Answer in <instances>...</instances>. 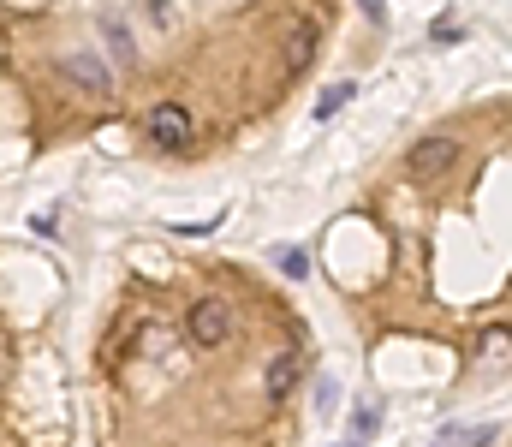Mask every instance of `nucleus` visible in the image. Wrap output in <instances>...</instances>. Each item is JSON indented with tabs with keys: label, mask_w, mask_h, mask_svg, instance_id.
Listing matches in <instances>:
<instances>
[{
	"label": "nucleus",
	"mask_w": 512,
	"mask_h": 447,
	"mask_svg": "<svg viewBox=\"0 0 512 447\" xmlns=\"http://www.w3.org/2000/svg\"><path fill=\"white\" fill-rule=\"evenodd\" d=\"M483 442H495V430H477V424H459V430L435 436V447H483Z\"/></svg>",
	"instance_id": "obj_8"
},
{
	"label": "nucleus",
	"mask_w": 512,
	"mask_h": 447,
	"mask_svg": "<svg viewBox=\"0 0 512 447\" xmlns=\"http://www.w3.org/2000/svg\"><path fill=\"white\" fill-rule=\"evenodd\" d=\"M167 334H173V328H167L161 316H155V322H143V352H167Z\"/></svg>",
	"instance_id": "obj_11"
},
{
	"label": "nucleus",
	"mask_w": 512,
	"mask_h": 447,
	"mask_svg": "<svg viewBox=\"0 0 512 447\" xmlns=\"http://www.w3.org/2000/svg\"><path fill=\"white\" fill-rule=\"evenodd\" d=\"M358 6H364V18H370V24H382V18H387V0H358Z\"/></svg>",
	"instance_id": "obj_13"
},
{
	"label": "nucleus",
	"mask_w": 512,
	"mask_h": 447,
	"mask_svg": "<svg viewBox=\"0 0 512 447\" xmlns=\"http://www.w3.org/2000/svg\"><path fill=\"white\" fill-rule=\"evenodd\" d=\"M298 388V352H274L268 358V400H286Z\"/></svg>",
	"instance_id": "obj_6"
},
{
	"label": "nucleus",
	"mask_w": 512,
	"mask_h": 447,
	"mask_svg": "<svg viewBox=\"0 0 512 447\" xmlns=\"http://www.w3.org/2000/svg\"><path fill=\"white\" fill-rule=\"evenodd\" d=\"M453 161H459V138H453V132H435V138L411 144L405 173H411V179H441V173H453Z\"/></svg>",
	"instance_id": "obj_3"
},
{
	"label": "nucleus",
	"mask_w": 512,
	"mask_h": 447,
	"mask_svg": "<svg viewBox=\"0 0 512 447\" xmlns=\"http://www.w3.org/2000/svg\"><path fill=\"white\" fill-rule=\"evenodd\" d=\"M274 263H280V275H292V281H304V275H310V257H304V251H280Z\"/></svg>",
	"instance_id": "obj_10"
},
{
	"label": "nucleus",
	"mask_w": 512,
	"mask_h": 447,
	"mask_svg": "<svg viewBox=\"0 0 512 447\" xmlns=\"http://www.w3.org/2000/svg\"><path fill=\"white\" fill-rule=\"evenodd\" d=\"M352 96H358V90H352V84H328V90H322V96H316V120H334V114H340V108H346V102H352Z\"/></svg>",
	"instance_id": "obj_9"
},
{
	"label": "nucleus",
	"mask_w": 512,
	"mask_h": 447,
	"mask_svg": "<svg viewBox=\"0 0 512 447\" xmlns=\"http://www.w3.org/2000/svg\"><path fill=\"white\" fill-rule=\"evenodd\" d=\"M149 144L185 149V144H191V114H185L179 102H161V108H149Z\"/></svg>",
	"instance_id": "obj_5"
},
{
	"label": "nucleus",
	"mask_w": 512,
	"mask_h": 447,
	"mask_svg": "<svg viewBox=\"0 0 512 447\" xmlns=\"http://www.w3.org/2000/svg\"><path fill=\"white\" fill-rule=\"evenodd\" d=\"M0 376H6V340H0Z\"/></svg>",
	"instance_id": "obj_14"
},
{
	"label": "nucleus",
	"mask_w": 512,
	"mask_h": 447,
	"mask_svg": "<svg viewBox=\"0 0 512 447\" xmlns=\"http://www.w3.org/2000/svg\"><path fill=\"white\" fill-rule=\"evenodd\" d=\"M352 424H358V436H376V424H382V406H376V400H364Z\"/></svg>",
	"instance_id": "obj_12"
},
{
	"label": "nucleus",
	"mask_w": 512,
	"mask_h": 447,
	"mask_svg": "<svg viewBox=\"0 0 512 447\" xmlns=\"http://www.w3.org/2000/svg\"><path fill=\"white\" fill-rule=\"evenodd\" d=\"M102 36H108V48H114L120 66H137V42H131V30L120 24V18H102Z\"/></svg>",
	"instance_id": "obj_7"
},
{
	"label": "nucleus",
	"mask_w": 512,
	"mask_h": 447,
	"mask_svg": "<svg viewBox=\"0 0 512 447\" xmlns=\"http://www.w3.org/2000/svg\"><path fill=\"white\" fill-rule=\"evenodd\" d=\"M316 54H322V24H316V18L286 24V42H280L286 72H310V66H316Z\"/></svg>",
	"instance_id": "obj_4"
},
{
	"label": "nucleus",
	"mask_w": 512,
	"mask_h": 447,
	"mask_svg": "<svg viewBox=\"0 0 512 447\" xmlns=\"http://www.w3.org/2000/svg\"><path fill=\"white\" fill-rule=\"evenodd\" d=\"M60 84H72L78 96H114V66L96 48H72L60 54Z\"/></svg>",
	"instance_id": "obj_2"
},
{
	"label": "nucleus",
	"mask_w": 512,
	"mask_h": 447,
	"mask_svg": "<svg viewBox=\"0 0 512 447\" xmlns=\"http://www.w3.org/2000/svg\"><path fill=\"white\" fill-rule=\"evenodd\" d=\"M233 334H239V316H233L227 298H197V304L185 310V340H191L197 352H221Z\"/></svg>",
	"instance_id": "obj_1"
}]
</instances>
